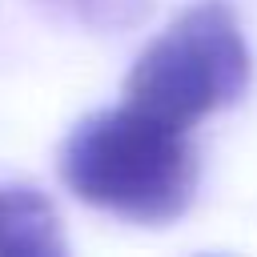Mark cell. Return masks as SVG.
Segmentation results:
<instances>
[{
  "mask_svg": "<svg viewBox=\"0 0 257 257\" xmlns=\"http://www.w3.org/2000/svg\"><path fill=\"white\" fill-rule=\"evenodd\" d=\"M0 253L48 257L64 253L56 205L32 185H0Z\"/></svg>",
  "mask_w": 257,
  "mask_h": 257,
  "instance_id": "3",
  "label": "cell"
},
{
  "mask_svg": "<svg viewBox=\"0 0 257 257\" xmlns=\"http://www.w3.org/2000/svg\"><path fill=\"white\" fill-rule=\"evenodd\" d=\"M40 4L92 32H124L149 16V0H40Z\"/></svg>",
  "mask_w": 257,
  "mask_h": 257,
  "instance_id": "4",
  "label": "cell"
},
{
  "mask_svg": "<svg viewBox=\"0 0 257 257\" xmlns=\"http://www.w3.org/2000/svg\"><path fill=\"white\" fill-rule=\"evenodd\" d=\"M60 177L92 209L161 225L193 205L197 149L181 124L124 100V108L92 112L64 137Z\"/></svg>",
  "mask_w": 257,
  "mask_h": 257,
  "instance_id": "1",
  "label": "cell"
},
{
  "mask_svg": "<svg viewBox=\"0 0 257 257\" xmlns=\"http://www.w3.org/2000/svg\"><path fill=\"white\" fill-rule=\"evenodd\" d=\"M249 72L253 60L233 8L225 0H201L145 44L128 68L124 96L128 104L189 128L233 104L245 92Z\"/></svg>",
  "mask_w": 257,
  "mask_h": 257,
  "instance_id": "2",
  "label": "cell"
}]
</instances>
